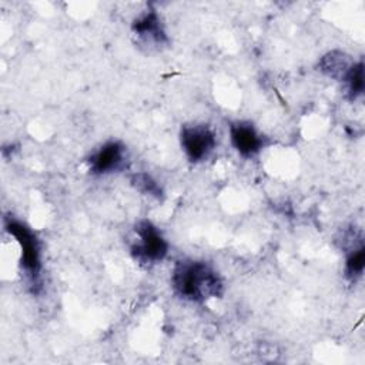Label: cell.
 I'll list each match as a JSON object with an SVG mask.
<instances>
[{"instance_id": "4", "label": "cell", "mask_w": 365, "mask_h": 365, "mask_svg": "<svg viewBox=\"0 0 365 365\" xmlns=\"http://www.w3.org/2000/svg\"><path fill=\"white\" fill-rule=\"evenodd\" d=\"M180 144L191 163H201L214 151L217 137L207 124H185L180 131Z\"/></svg>"}, {"instance_id": "8", "label": "cell", "mask_w": 365, "mask_h": 365, "mask_svg": "<svg viewBox=\"0 0 365 365\" xmlns=\"http://www.w3.org/2000/svg\"><path fill=\"white\" fill-rule=\"evenodd\" d=\"M352 63H354V60H351V57L344 54L342 51H329L328 54H325L321 58L319 68L327 76L341 81L344 74L352 66Z\"/></svg>"}, {"instance_id": "6", "label": "cell", "mask_w": 365, "mask_h": 365, "mask_svg": "<svg viewBox=\"0 0 365 365\" xmlns=\"http://www.w3.org/2000/svg\"><path fill=\"white\" fill-rule=\"evenodd\" d=\"M230 140L235 151L242 157L257 155L265 144L264 135L247 121H235L230 124Z\"/></svg>"}, {"instance_id": "7", "label": "cell", "mask_w": 365, "mask_h": 365, "mask_svg": "<svg viewBox=\"0 0 365 365\" xmlns=\"http://www.w3.org/2000/svg\"><path fill=\"white\" fill-rule=\"evenodd\" d=\"M134 34L147 46H163L167 43L161 17L155 10H147L133 23Z\"/></svg>"}, {"instance_id": "9", "label": "cell", "mask_w": 365, "mask_h": 365, "mask_svg": "<svg viewBox=\"0 0 365 365\" xmlns=\"http://www.w3.org/2000/svg\"><path fill=\"white\" fill-rule=\"evenodd\" d=\"M345 86L346 96L349 100H356L364 94V61H354L352 66L348 68V71L344 74L341 80Z\"/></svg>"}, {"instance_id": "10", "label": "cell", "mask_w": 365, "mask_h": 365, "mask_svg": "<svg viewBox=\"0 0 365 365\" xmlns=\"http://www.w3.org/2000/svg\"><path fill=\"white\" fill-rule=\"evenodd\" d=\"M365 268V245L361 241L356 247H354L345 259V275L351 281H356L362 277Z\"/></svg>"}, {"instance_id": "2", "label": "cell", "mask_w": 365, "mask_h": 365, "mask_svg": "<svg viewBox=\"0 0 365 365\" xmlns=\"http://www.w3.org/2000/svg\"><path fill=\"white\" fill-rule=\"evenodd\" d=\"M4 230L16 240L20 247V265L30 282V287L36 292L41 271V251L37 235L21 221L6 217Z\"/></svg>"}, {"instance_id": "5", "label": "cell", "mask_w": 365, "mask_h": 365, "mask_svg": "<svg viewBox=\"0 0 365 365\" xmlns=\"http://www.w3.org/2000/svg\"><path fill=\"white\" fill-rule=\"evenodd\" d=\"M127 151L120 141H107L94 150L87 158L88 170L96 175H106L120 171L125 165Z\"/></svg>"}, {"instance_id": "11", "label": "cell", "mask_w": 365, "mask_h": 365, "mask_svg": "<svg viewBox=\"0 0 365 365\" xmlns=\"http://www.w3.org/2000/svg\"><path fill=\"white\" fill-rule=\"evenodd\" d=\"M131 184L134 185L135 190L145 195H153L155 198L163 197V188L160 184L147 173H137L131 177Z\"/></svg>"}, {"instance_id": "1", "label": "cell", "mask_w": 365, "mask_h": 365, "mask_svg": "<svg viewBox=\"0 0 365 365\" xmlns=\"http://www.w3.org/2000/svg\"><path fill=\"white\" fill-rule=\"evenodd\" d=\"M171 285L180 298L191 302H204L224 292L220 274L210 264L195 259H182L175 264Z\"/></svg>"}, {"instance_id": "3", "label": "cell", "mask_w": 365, "mask_h": 365, "mask_svg": "<svg viewBox=\"0 0 365 365\" xmlns=\"http://www.w3.org/2000/svg\"><path fill=\"white\" fill-rule=\"evenodd\" d=\"M135 240L131 254L141 264L161 262L168 254V242L160 230L148 220H140L134 227Z\"/></svg>"}]
</instances>
